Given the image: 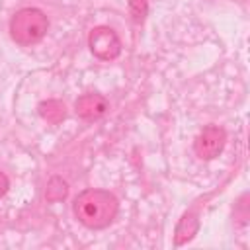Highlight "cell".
I'll use <instances>...</instances> for the list:
<instances>
[{
	"mask_svg": "<svg viewBox=\"0 0 250 250\" xmlns=\"http://www.w3.org/2000/svg\"><path fill=\"white\" fill-rule=\"evenodd\" d=\"M74 217L88 229L100 230L113 223L119 211V201L105 189H84L72 203Z\"/></svg>",
	"mask_w": 250,
	"mask_h": 250,
	"instance_id": "obj_1",
	"label": "cell"
},
{
	"mask_svg": "<svg viewBox=\"0 0 250 250\" xmlns=\"http://www.w3.org/2000/svg\"><path fill=\"white\" fill-rule=\"evenodd\" d=\"M49 29V20L39 8H21L10 20V35L21 47L39 43Z\"/></svg>",
	"mask_w": 250,
	"mask_h": 250,
	"instance_id": "obj_2",
	"label": "cell"
},
{
	"mask_svg": "<svg viewBox=\"0 0 250 250\" xmlns=\"http://www.w3.org/2000/svg\"><path fill=\"white\" fill-rule=\"evenodd\" d=\"M88 47L100 61H115L121 55V41L117 33L107 25H96L88 35Z\"/></svg>",
	"mask_w": 250,
	"mask_h": 250,
	"instance_id": "obj_3",
	"label": "cell"
},
{
	"mask_svg": "<svg viewBox=\"0 0 250 250\" xmlns=\"http://www.w3.org/2000/svg\"><path fill=\"white\" fill-rule=\"evenodd\" d=\"M227 133L219 125H207L201 129V133L193 141V150L201 160H213L219 156L225 148Z\"/></svg>",
	"mask_w": 250,
	"mask_h": 250,
	"instance_id": "obj_4",
	"label": "cell"
},
{
	"mask_svg": "<svg viewBox=\"0 0 250 250\" xmlns=\"http://www.w3.org/2000/svg\"><path fill=\"white\" fill-rule=\"evenodd\" d=\"M74 109L82 119H100L107 111V100L100 94H84L74 102Z\"/></svg>",
	"mask_w": 250,
	"mask_h": 250,
	"instance_id": "obj_5",
	"label": "cell"
},
{
	"mask_svg": "<svg viewBox=\"0 0 250 250\" xmlns=\"http://www.w3.org/2000/svg\"><path fill=\"white\" fill-rule=\"evenodd\" d=\"M199 230V219L195 213L188 211L182 215L178 227H176V234H174V242L176 246H182V244H188Z\"/></svg>",
	"mask_w": 250,
	"mask_h": 250,
	"instance_id": "obj_6",
	"label": "cell"
},
{
	"mask_svg": "<svg viewBox=\"0 0 250 250\" xmlns=\"http://www.w3.org/2000/svg\"><path fill=\"white\" fill-rule=\"evenodd\" d=\"M39 115H41L47 123H51V125H59V123L64 119V115H66V111H64V104L59 102V100H47V102H41V104H39Z\"/></svg>",
	"mask_w": 250,
	"mask_h": 250,
	"instance_id": "obj_7",
	"label": "cell"
},
{
	"mask_svg": "<svg viewBox=\"0 0 250 250\" xmlns=\"http://www.w3.org/2000/svg\"><path fill=\"white\" fill-rule=\"evenodd\" d=\"M68 195V184L61 178V176H53L47 182V189H45V199L49 203H59Z\"/></svg>",
	"mask_w": 250,
	"mask_h": 250,
	"instance_id": "obj_8",
	"label": "cell"
},
{
	"mask_svg": "<svg viewBox=\"0 0 250 250\" xmlns=\"http://www.w3.org/2000/svg\"><path fill=\"white\" fill-rule=\"evenodd\" d=\"M129 12H131L133 20H135L137 23H141V21L146 18V12H148L146 0H129Z\"/></svg>",
	"mask_w": 250,
	"mask_h": 250,
	"instance_id": "obj_9",
	"label": "cell"
},
{
	"mask_svg": "<svg viewBox=\"0 0 250 250\" xmlns=\"http://www.w3.org/2000/svg\"><path fill=\"white\" fill-rule=\"evenodd\" d=\"M8 189H10V180L4 172H0V197H4L8 193Z\"/></svg>",
	"mask_w": 250,
	"mask_h": 250,
	"instance_id": "obj_10",
	"label": "cell"
}]
</instances>
